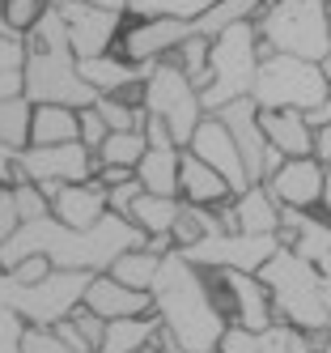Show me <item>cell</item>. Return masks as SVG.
<instances>
[{
    "label": "cell",
    "mask_w": 331,
    "mask_h": 353,
    "mask_svg": "<svg viewBox=\"0 0 331 353\" xmlns=\"http://www.w3.org/2000/svg\"><path fill=\"white\" fill-rule=\"evenodd\" d=\"M149 302L162 323L153 336V353H217L229 319L217 302L213 272H200L178 251H170L149 285Z\"/></svg>",
    "instance_id": "obj_1"
},
{
    "label": "cell",
    "mask_w": 331,
    "mask_h": 353,
    "mask_svg": "<svg viewBox=\"0 0 331 353\" xmlns=\"http://www.w3.org/2000/svg\"><path fill=\"white\" fill-rule=\"evenodd\" d=\"M132 247H145V234L136 230L127 217L107 213L89 230H68L56 217H39V221H21L17 230L0 243V272H9L25 256H43L51 268L64 272H107L115 256Z\"/></svg>",
    "instance_id": "obj_2"
},
{
    "label": "cell",
    "mask_w": 331,
    "mask_h": 353,
    "mask_svg": "<svg viewBox=\"0 0 331 353\" xmlns=\"http://www.w3.org/2000/svg\"><path fill=\"white\" fill-rule=\"evenodd\" d=\"M21 98L30 107H68V111H85L98 103V94L76 72V56L68 52V30L56 5H47L34 30L25 34Z\"/></svg>",
    "instance_id": "obj_3"
},
{
    "label": "cell",
    "mask_w": 331,
    "mask_h": 353,
    "mask_svg": "<svg viewBox=\"0 0 331 353\" xmlns=\"http://www.w3.org/2000/svg\"><path fill=\"white\" fill-rule=\"evenodd\" d=\"M268 290L272 302V319L297 327V332H327V311H323V298H319V268L297 260L293 251L276 247L268 264L255 272Z\"/></svg>",
    "instance_id": "obj_4"
},
{
    "label": "cell",
    "mask_w": 331,
    "mask_h": 353,
    "mask_svg": "<svg viewBox=\"0 0 331 353\" xmlns=\"http://www.w3.org/2000/svg\"><path fill=\"white\" fill-rule=\"evenodd\" d=\"M255 34H259L264 52L310 60V64H319L331 52L323 0H272L255 13Z\"/></svg>",
    "instance_id": "obj_5"
},
{
    "label": "cell",
    "mask_w": 331,
    "mask_h": 353,
    "mask_svg": "<svg viewBox=\"0 0 331 353\" xmlns=\"http://www.w3.org/2000/svg\"><path fill=\"white\" fill-rule=\"evenodd\" d=\"M259 56L264 47H259V34H255V21H238V26L221 30L209 43V85L200 90L204 115L221 111L225 103H238V98H250Z\"/></svg>",
    "instance_id": "obj_6"
},
{
    "label": "cell",
    "mask_w": 331,
    "mask_h": 353,
    "mask_svg": "<svg viewBox=\"0 0 331 353\" xmlns=\"http://www.w3.org/2000/svg\"><path fill=\"white\" fill-rule=\"evenodd\" d=\"M89 281L94 272H64V268H51L34 285H13L9 276H0V307L13 311L25 327H51L81 307Z\"/></svg>",
    "instance_id": "obj_7"
},
{
    "label": "cell",
    "mask_w": 331,
    "mask_h": 353,
    "mask_svg": "<svg viewBox=\"0 0 331 353\" xmlns=\"http://www.w3.org/2000/svg\"><path fill=\"white\" fill-rule=\"evenodd\" d=\"M323 98H327V81H323L319 64L276 56V52L259 56L255 85H250V103L259 111H310Z\"/></svg>",
    "instance_id": "obj_8"
},
{
    "label": "cell",
    "mask_w": 331,
    "mask_h": 353,
    "mask_svg": "<svg viewBox=\"0 0 331 353\" xmlns=\"http://www.w3.org/2000/svg\"><path fill=\"white\" fill-rule=\"evenodd\" d=\"M149 119H158L170 145L174 149H187L191 132H195V123L204 119V107H200V94L191 90V81L178 72L174 64L158 60L149 68V77L140 81V103H136Z\"/></svg>",
    "instance_id": "obj_9"
},
{
    "label": "cell",
    "mask_w": 331,
    "mask_h": 353,
    "mask_svg": "<svg viewBox=\"0 0 331 353\" xmlns=\"http://www.w3.org/2000/svg\"><path fill=\"white\" fill-rule=\"evenodd\" d=\"M94 170H98V162H94V154L81 141H72V145H47V149L25 145V149L13 154V179L34 183L47 196V205H51V196H56L60 188L89 183Z\"/></svg>",
    "instance_id": "obj_10"
},
{
    "label": "cell",
    "mask_w": 331,
    "mask_h": 353,
    "mask_svg": "<svg viewBox=\"0 0 331 353\" xmlns=\"http://www.w3.org/2000/svg\"><path fill=\"white\" fill-rule=\"evenodd\" d=\"M276 247H280L276 234H234V230H221L213 239H200V243L183 247L178 256H183L187 264H195L200 272H259Z\"/></svg>",
    "instance_id": "obj_11"
},
{
    "label": "cell",
    "mask_w": 331,
    "mask_h": 353,
    "mask_svg": "<svg viewBox=\"0 0 331 353\" xmlns=\"http://www.w3.org/2000/svg\"><path fill=\"white\" fill-rule=\"evenodd\" d=\"M221 123H225V132L234 137V149H238V158H242V170H246V183H264L268 174L280 170V158L276 149L264 141L259 132V107L250 103V98H238V103H225L221 111H213Z\"/></svg>",
    "instance_id": "obj_12"
},
{
    "label": "cell",
    "mask_w": 331,
    "mask_h": 353,
    "mask_svg": "<svg viewBox=\"0 0 331 353\" xmlns=\"http://www.w3.org/2000/svg\"><path fill=\"white\" fill-rule=\"evenodd\" d=\"M56 9L64 17V30H68V52L76 60L107 56L111 43L123 30V13L98 9V5H89V0H56Z\"/></svg>",
    "instance_id": "obj_13"
},
{
    "label": "cell",
    "mask_w": 331,
    "mask_h": 353,
    "mask_svg": "<svg viewBox=\"0 0 331 353\" xmlns=\"http://www.w3.org/2000/svg\"><path fill=\"white\" fill-rule=\"evenodd\" d=\"M187 154H195L213 174H221L225 188H229V196H238V192L250 188L246 183V170H242V158H238V149H234V137L225 132V123L217 115H204L195 123V132L187 141Z\"/></svg>",
    "instance_id": "obj_14"
},
{
    "label": "cell",
    "mask_w": 331,
    "mask_h": 353,
    "mask_svg": "<svg viewBox=\"0 0 331 353\" xmlns=\"http://www.w3.org/2000/svg\"><path fill=\"white\" fill-rule=\"evenodd\" d=\"M323 179H327V166H319L314 158H285L280 170L264 179V188H268V196L276 200L280 209L310 213V209H319V200H323Z\"/></svg>",
    "instance_id": "obj_15"
},
{
    "label": "cell",
    "mask_w": 331,
    "mask_h": 353,
    "mask_svg": "<svg viewBox=\"0 0 331 353\" xmlns=\"http://www.w3.org/2000/svg\"><path fill=\"white\" fill-rule=\"evenodd\" d=\"M217 281L225 285V302L221 311L229 323L246 327V332H264L272 323V302H268V290L255 272H217Z\"/></svg>",
    "instance_id": "obj_16"
},
{
    "label": "cell",
    "mask_w": 331,
    "mask_h": 353,
    "mask_svg": "<svg viewBox=\"0 0 331 353\" xmlns=\"http://www.w3.org/2000/svg\"><path fill=\"white\" fill-rule=\"evenodd\" d=\"M145 141H149V149L140 154V162L132 170L136 183L149 196H178V149L170 145L162 123L149 115H145Z\"/></svg>",
    "instance_id": "obj_17"
},
{
    "label": "cell",
    "mask_w": 331,
    "mask_h": 353,
    "mask_svg": "<svg viewBox=\"0 0 331 353\" xmlns=\"http://www.w3.org/2000/svg\"><path fill=\"white\" fill-rule=\"evenodd\" d=\"M191 34V21H174V17H145L123 34V60L127 64H158L166 60L178 43Z\"/></svg>",
    "instance_id": "obj_18"
},
{
    "label": "cell",
    "mask_w": 331,
    "mask_h": 353,
    "mask_svg": "<svg viewBox=\"0 0 331 353\" xmlns=\"http://www.w3.org/2000/svg\"><path fill=\"white\" fill-rule=\"evenodd\" d=\"M276 243L293 251L297 260L314 264L331 251V221L314 217V213H301V209H280V225H276Z\"/></svg>",
    "instance_id": "obj_19"
},
{
    "label": "cell",
    "mask_w": 331,
    "mask_h": 353,
    "mask_svg": "<svg viewBox=\"0 0 331 353\" xmlns=\"http://www.w3.org/2000/svg\"><path fill=\"white\" fill-rule=\"evenodd\" d=\"M81 307H85V311H94L98 319H107V323H115V319H145V315H153V302H149V294H140V290H127V285L111 281L107 272H98L94 281L85 285Z\"/></svg>",
    "instance_id": "obj_20"
},
{
    "label": "cell",
    "mask_w": 331,
    "mask_h": 353,
    "mask_svg": "<svg viewBox=\"0 0 331 353\" xmlns=\"http://www.w3.org/2000/svg\"><path fill=\"white\" fill-rule=\"evenodd\" d=\"M217 353H310V345H306V332L272 319L264 332H246V327L229 323Z\"/></svg>",
    "instance_id": "obj_21"
},
{
    "label": "cell",
    "mask_w": 331,
    "mask_h": 353,
    "mask_svg": "<svg viewBox=\"0 0 331 353\" xmlns=\"http://www.w3.org/2000/svg\"><path fill=\"white\" fill-rule=\"evenodd\" d=\"M153 64H127L123 56H94V60H76V72L81 81L98 94V98H123L132 85H140L149 77Z\"/></svg>",
    "instance_id": "obj_22"
},
{
    "label": "cell",
    "mask_w": 331,
    "mask_h": 353,
    "mask_svg": "<svg viewBox=\"0 0 331 353\" xmlns=\"http://www.w3.org/2000/svg\"><path fill=\"white\" fill-rule=\"evenodd\" d=\"M51 217L60 225H68V230H89V225H98L107 217V192L98 188V179L68 183L51 196Z\"/></svg>",
    "instance_id": "obj_23"
},
{
    "label": "cell",
    "mask_w": 331,
    "mask_h": 353,
    "mask_svg": "<svg viewBox=\"0 0 331 353\" xmlns=\"http://www.w3.org/2000/svg\"><path fill=\"white\" fill-rule=\"evenodd\" d=\"M178 200H183V205H200V209H217L234 196H229L221 174H213L195 154L178 149Z\"/></svg>",
    "instance_id": "obj_24"
},
{
    "label": "cell",
    "mask_w": 331,
    "mask_h": 353,
    "mask_svg": "<svg viewBox=\"0 0 331 353\" xmlns=\"http://www.w3.org/2000/svg\"><path fill=\"white\" fill-rule=\"evenodd\" d=\"M259 132L280 158H310L314 149V132L301 111H259Z\"/></svg>",
    "instance_id": "obj_25"
},
{
    "label": "cell",
    "mask_w": 331,
    "mask_h": 353,
    "mask_svg": "<svg viewBox=\"0 0 331 353\" xmlns=\"http://www.w3.org/2000/svg\"><path fill=\"white\" fill-rule=\"evenodd\" d=\"M229 213H234V234H276V225H280V205L268 196L264 183L238 192Z\"/></svg>",
    "instance_id": "obj_26"
},
{
    "label": "cell",
    "mask_w": 331,
    "mask_h": 353,
    "mask_svg": "<svg viewBox=\"0 0 331 353\" xmlns=\"http://www.w3.org/2000/svg\"><path fill=\"white\" fill-rule=\"evenodd\" d=\"M178 209H183L178 196H149V192H140L132 200V209H127V221H132L145 239L149 234H170V225L178 221Z\"/></svg>",
    "instance_id": "obj_27"
},
{
    "label": "cell",
    "mask_w": 331,
    "mask_h": 353,
    "mask_svg": "<svg viewBox=\"0 0 331 353\" xmlns=\"http://www.w3.org/2000/svg\"><path fill=\"white\" fill-rule=\"evenodd\" d=\"M76 141V111L68 107H34L30 111V145H72Z\"/></svg>",
    "instance_id": "obj_28"
},
{
    "label": "cell",
    "mask_w": 331,
    "mask_h": 353,
    "mask_svg": "<svg viewBox=\"0 0 331 353\" xmlns=\"http://www.w3.org/2000/svg\"><path fill=\"white\" fill-rule=\"evenodd\" d=\"M259 9H264V0H217L209 13H200V17L191 21V34L217 39L221 30L238 26V21H255V13H259Z\"/></svg>",
    "instance_id": "obj_29"
},
{
    "label": "cell",
    "mask_w": 331,
    "mask_h": 353,
    "mask_svg": "<svg viewBox=\"0 0 331 353\" xmlns=\"http://www.w3.org/2000/svg\"><path fill=\"white\" fill-rule=\"evenodd\" d=\"M51 332H56L72 353H94L98 345H102V336H107V319H98L94 311H85V307H76L68 319H60V323H51Z\"/></svg>",
    "instance_id": "obj_30"
},
{
    "label": "cell",
    "mask_w": 331,
    "mask_h": 353,
    "mask_svg": "<svg viewBox=\"0 0 331 353\" xmlns=\"http://www.w3.org/2000/svg\"><path fill=\"white\" fill-rule=\"evenodd\" d=\"M158 264H162V256H149L145 247H132V251H123V256L111 260L107 276H111V281H119V285H127V290L149 294L153 276H158Z\"/></svg>",
    "instance_id": "obj_31"
},
{
    "label": "cell",
    "mask_w": 331,
    "mask_h": 353,
    "mask_svg": "<svg viewBox=\"0 0 331 353\" xmlns=\"http://www.w3.org/2000/svg\"><path fill=\"white\" fill-rule=\"evenodd\" d=\"M209 43L213 39H200V34H187L183 43L174 47V52L166 56V64H174L183 77L191 81V90L200 94L204 85H209Z\"/></svg>",
    "instance_id": "obj_32"
},
{
    "label": "cell",
    "mask_w": 331,
    "mask_h": 353,
    "mask_svg": "<svg viewBox=\"0 0 331 353\" xmlns=\"http://www.w3.org/2000/svg\"><path fill=\"white\" fill-rule=\"evenodd\" d=\"M221 234V221H217V209H200V205H183L178 209V221L170 225V239H174V251H183L200 239H213Z\"/></svg>",
    "instance_id": "obj_33"
},
{
    "label": "cell",
    "mask_w": 331,
    "mask_h": 353,
    "mask_svg": "<svg viewBox=\"0 0 331 353\" xmlns=\"http://www.w3.org/2000/svg\"><path fill=\"white\" fill-rule=\"evenodd\" d=\"M145 149H149L145 128H140V132H107V141L98 145L94 162H98V166H127V170H136V162H140Z\"/></svg>",
    "instance_id": "obj_34"
},
{
    "label": "cell",
    "mask_w": 331,
    "mask_h": 353,
    "mask_svg": "<svg viewBox=\"0 0 331 353\" xmlns=\"http://www.w3.org/2000/svg\"><path fill=\"white\" fill-rule=\"evenodd\" d=\"M217 0H127L123 13L132 17H174V21H195L200 13H209Z\"/></svg>",
    "instance_id": "obj_35"
},
{
    "label": "cell",
    "mask_w": 331,
    "mask_h": 353,
    "mask_svg": "<svg viewBox=\"0 0 331 353\" xmlns=\"http://www.w3.org/2000/svg\"><path fill=\"white\" fill-rule=\"evenodd\" d=\"M30 103L25 98H0V145L17 154L30 145Z\"/></svg>",
    "instance_id": "obj_36"
},
{
    "label": "cell",
    "mask_w": 331,
    "mask_h": 353,
    "mask_svg": "<svg viewBox=\"0 0 331 353\" xmlns=\"http://www.w3.org/2000/svg\"><path fill=\"white\" fill-rule=\"evenodd\" d=\"M94 111L107 123V132H140L145 128V111L136 103H123V98H98Z\"/></svg>",
    "instance_id": "obj_37"
},
{
    "label": "cell",
    "mask_w": 331,
    "mask_h": 353,
    "mask_svg": "<svg viewBox=\"0 0 331 353\" xmlns=\"http://www.w3.org/2000/svg\"><path fill=\"white\" fill-rule=\"evenodd\" d=\"M47 0H0V21H5V30L13 39H25L34 30V21L43 17Z\"/></svg>",
    "instance_id": "obj_38"
},
{
    "label": "cell",
    "mask_w": 331,
    "mask_h": 353,
    "mask_svg": "<svg viewBox=\"0 0 331 353\" xmlns=\"http://www.w3.org/2000/svg\"><path fill=\"white\" fill-rule=\"evenodd\" d=\"M13 205H17V217L21 221H39V217H51V205H47V196L34 188V183H25V179H13Z\"/></svg>",
    "instance_id": "obj_39"
},
{
    "label": "cell",
    "mask_w": 331,
    "mask_h": 353,
    "mask_svg": "<svg viewBox=\"0 0 331 353\" xmlns=\"http://www.w3.org/2000/svg\"><path fill=\"white\" fill-rule=\"evenodd\" d=\"M76 141H81L89 154H98V145L107 141V123L98 119V111L94 107H85V111H76Z\"/></svg>",
    "instance_id": "obj_40"
},
{
    "label": "cell",
    "mask_w": 331,
    "mask_h": 353,
    "mask_svg": "<svg viewBox=\"0 0 331 353\" xmlns=\"http://www.w3.org/2000/svg\"><path fill=\"white\" fill-rule=\"evenodd\" d=\"M21 353H72L51 327H25L21 332Z\"/></svg>",
    "instance_id": "obj_41"
},
{
    "label": "cell",
    "mask_w": 331,
    "mask_h": 353,
    "mask_svg": "<svg viewBox=\"0 0 331 353\" xmlns=\"http://www.w3.org/2000/svg\"><path fill=\"white\" fill-rule=\"evenodd\" d=\"M47 272H51V264L43 256H25V260H17L9 272H0V276H9L13 285H34V281H43Z\"/></svg>",
    "instance_id": "obj_42"
},
{
    "label": "cell",
    "mask_w": 331,
    "mask_h": 353,
    "mask_svg": "<svg viewBox=\"0 0 331 353\" xmlns=\"http://www.w3.org/2000/svg\"><path fill=\"white\" fill-rule=\"evenodd\" d=\"M21 332H25V323L0 307V353H21Z\"/></svg>",
    "instance_id": "obj_43"
},
{
    "label": "cell",
    "mask_w": 331,
    "mask_h": 353,
    "mask_svg": "<svg viewBox=\"0 0 331 353\" xmlns=\"http://www.w3.org/2000/svg\"><path fill=\"white\" fill-rule=\"evenodd\" d=\"M140 192H145V188H140L136 179H127V183L111 188V192H107V213H115V217H127V209H132V200H136Z\"/></svg>",
    "instance_id": "obj_44"
},
{
    "label": "cell",
    "mask_w": 331,
    "mask_h": 353,
    "mask_svg": "<svg viewBox=\"0 0 331 353\" xmlns=\"http://www.w3.org/2000/svg\"><path fill=\"white\" fill-rule=\"evenodd\" d=\"M17 225H21V217H17V205H13V188L0 183V243H5Z\"/></svg>",
    "instance_id": "obj_45"
},
{
    "label": "cell",
    "mask_w": 331,
    "mask_h": 353,
    "mask_svg": "<svg viewBox=\"0 0 331 353\" xmlns=\"http://www.w3.org/2000/svg\"><path fill=\"white\" fill-rule=\"evenodd\" d=\"M21 60H25V39L0 34V68H21Z\"/></svg>",
    "instance_id": "obj_46"
},
{
    "label": "cell",
    "mask_w": 331,
    "mask_h": 353,
    "mask_svg": "<svg viewBox=\"0 0 331 353\" xmlns=\"http://www.w3.org/2000/svg\"><path fill=\"white\" fill-rule=\"evenodd\" d=\"M301 119L310 123V132H319V128H327L331 123V98H323V103H314L310 111H301Z\"/></svg>",
    "instance_id": "obj_47"
},
{
    "label": "cell",
    "mask_w": 331,
    "mask_h": 353,
    "mask_svg": "<svg viewBox=\"0 0 331 353\" xmlns=\"http://www.w3.org/2000/svg\"><path fill=\"white\" fill-rule=\"evenodd\" d=\"M310 158H314L319 166H331V123L314 132V149H310Z\"/></svg>",
    "instance_id": "obj_48"
},
{
    "label": "cell",
    "mask_w": 331,
    "mask_h": 353,
    "mask_svg": "<svg viewBox=\"0 0 331 353\" xmlns=\"http://www.w3.org/2000/svg\"><path fill=\"white\" fill-rule=\"evenodd\" d=\"M0 98H21V68H0Z\"/></svg>",
    "instance_id": "obj_49"
},
{
    "label": "cell",
    "mask_w": 331,
    "mask_h": 353,
    "mask_svg": "<svg viewBox=\"0 0 331 353\" xmlns=\"http://www.w3.org/2000/svg\"><path fill=\"white\" fill-rule=\"evenodd\" d=\"M145 251H149V256H170V251H174V239H170V234H149V239H145Z\"/></svg>",
    "instance_id": "obj_50"
},
{
    "label": "cell",
    "mask_w": 331,
    "mask_h": 353,
    "mask_svg": "<svg viewBox=\"0 0 331 353\" xmlns=\"http://www.w3.org/2000/svg\"><path fill=\"white\" fill-rule=\"evenodd\" d=\"M319 298H323V311H327V323H331V272H319Z\"/></svg>",
    "instance_id": "obj_51"
},
{
    "label": "cell",
    "mask_w": 331,
    "mask_h": 353,
    "mask_svg": "<svg viewBox=\"0 0 331 353\" xmlns=\"http://www.w3.org/2000/svg\"><path fill=\"white\" fill-rule=\"evenodd\" d=\"M0 183H13V154L0 145Z\"/></svg>",
    "instance_id": "obj_52"
},
{
    "label": "cell",
    "mask_w": 331,
    "mask_h": 353,
    "mask_svg": "<svg viewBox=\"0 0 331 353\" xmlns=\"http://www.w3.org/2000/svg\"><path fill=\"white\" fill-rule=\"evenodd\" d=\"M89 5H98V9H111V13H123V5H127V0H89Z\"/></svg>",
    "instance_id": "obj_53"
},
{
    "label": "cell",
    "mask_w": 331,
    "mask_h": 353,
    "mask_svg": "<svg viewBox=\"0 0 331 353\" xmlns=\"http://www.w3.org/2000/svg\"><path fill=\"white\" fill-rule=\"evenodd\" d=\"M319 205L331 213V170H327V179H323V200H319Z\"/></svg>",
    "instance_id": "obj_54"
},
{
    "label": "cell",
    "mask_w": 331,
    "mask_h": 353,
    "mask_svg": "<svg viewBox=\"0 0 331 353\" xmlns=\"http://www.w3.org/2000/svg\"><path fill=\"white\" fill-rule=\"evenodd\" d=\"M319 72H323V81H331V52L319 60Z\"/></svg>",
    "instance_id": "obj_55"
},
{
    "label": "cell",
    "mask_w": 331,
    "mask_h": 353,
    "mask_svg": "<svg viewBox=\"0 0 331 353\" xmlns=\"http://www.w3.org/2000/svg\"><path fill=\"white\" fill-rule=\"evenodd\" d=\"M327 39H331V0H327Z\"/></svg>",
    "instance_id": "obj_56"
},
{
    "label": "cell",
    "mask_w": 331,
    "mask_h": 353,
    "mask_svg": "<svg viewBox=\"0 0 331 353\" xmlns=\"http://www.w3.org/2000/svg\"><path fill=\"white\" fill-rule=\"evenodd\" d=\"M323 353H331V327H327V341H323Z\"/></svg>",
    "instance_id": "obj_57"
},
{
    "label": "cell",
    "mask_w": 331,
    "mask_h": 353,
    "mask_svg": "<svg viewBox=\"0 0 331 353\" xmlns=\"http://www.w3.org/2000/svg\"><path fill=\"white\" fill-rule=\"evenodd\" d=\"M327 98H331V81H327Z\"/></svg>",
    "instance_id": "obj_58"
},
{
    "label": "cell",
    "mask_w": 331,
    "mask_h": 353,
    "mask_svg": "<svg viewBox=\"0 0 331 353\" xmlns=\"http://www.w3.org/2000/svg\"><path fill=\"white\" fill-rule=\"evenodd\" d=\"M136 353H153V349H136Z\"/></svg>",
    "instance_id": "obj_59"
},
{
    "label": "cell",
    "mask_w": 331,
    "mask_h": 353,
    "mask_svg": "<svg viewBox=\"0 0 331 353\" xmlns=\"http://www.w3.org/2000/svg\"><path fill=\"white\" fill-rule=\"evenodd\" d=\"M264 5H272V0H264Z\"/></svg>",
    "instance_id": "obj_60"
},
{
    "label": "cell",
    "mask_w": 331,
    "mask_h": 353,
    "mask_svg": "<svg viewBox=\"0 0 331 353\" xmlns=\"http://www.w3.org/2000/svg\"><path fill=\"white\" fill-rule=\"evenodd\" d=\"M323 5H327V0H323Z\"/></svg>",
    "instance_id": "obj_61"
},
{
    "label": "cell",
    "mask_w": 331,
    "mask_h": 353,
    "mask_svg": "<svg viewBox=\"0 0 331 353\" xmlns=\"http://www.w3.org/2000/svg\"><path fill=\"white\" fill-rule=\"evenodd\" d=\"M327 170H331V166H327Z\"/></svg>",
    "instance_id": "obj_62"
}]
</instances>
